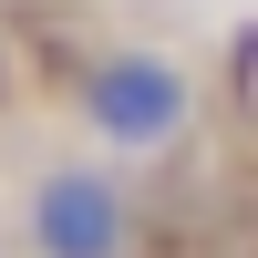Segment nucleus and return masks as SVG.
I'll use <instances>...</instances> for the list:
<instances>
[{
    "label": "nucleus",
    "instance_id": "obj_1",
    "mask_svg": "<svg viewBox=\"0 0 258 258\" xmlns=\"http://www.w3.org/2000/svg\"><path fill=\"white\" fill-rule=\"evenodd\" d=\"M83 124H93V145L103 155H165V145L197 124V83H186V62L176 52H103L93 73H83Z\"/></svg>",
    "mask_w": 258,
    "mask_h": 258
},
{
    "label": "nucleus",
    "instance_id": "obj_2",
    "mask_svg": "<svg viewBox=\"0 0 258 258\" xmlns=\"http://www.w3.org/2000/svg\"><path fill=\"white\" fill-rule=\"evenodd\" d=\"M135 197H124L114 165H41L31 197H21V238L31 258H135Z\"/></svg>",
    "mask_w": 258,
    "mask_h": 258
}]
</instances>
